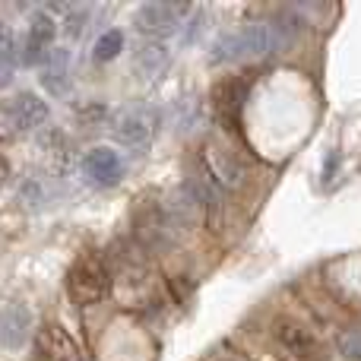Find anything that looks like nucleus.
<instances>
[{
    "instance_id": "1",
    "label": "nucleus",
    "mask_w": 361,
    "mask_h": 361,
    "mask_svg": "<svg viewBox=\"0 0 361 361\" xmlns=\"http://www.w3.org/2000/svg\"><path fill=\"white\" fill-rule=\"evenodd\" d=\"M292 16L273 19V23H250L235 32H225L209 51V63H241V61H257L273 51H282L292 42L295 29H298L301 16L288 10Z\"/></svg>"
},
{
    "instance_id": "2",
    "label": "nucleus",
    "mask_w": 361,
    "mask_h": 361,
    "mask_svg": "<svg viewBox=\"0 0 361 361\" xmlns=\"http://www.w3.org/2000/svg\"><path fill=\"white\" fill-rule=\"evenodd\" d=\"M63 286H67V298L76 307L102 305L114 288V276L108 269L105 254H99V250H80L73 257V263L67 267Z\"/></svg>"
},
{
    "instance_id": "3",
    "label": "nucleus",
    "mask_w": 361,
    "mask_h": 361,
    "mask_svg": "<svg viewBox=\"0 0 361 361\" xmlns=\"http://www.w3.org/2000/svg\"><path fill=\"white\" fill-rule=\"evenodd\" d=\"M130 222H133L130 235L137 238L149 254L175 247L180 231H184V225L178 222L171 203H162V200H156V197H140L137 203H133Z\"/></svg>"
},
{
    "instance_id": "4",
    "label": "nucleus",
    "mask_w": 361,
    "mask_h": 361,
    "mask_svg": "<svg viewBox=\"0 0 361 361\" xmlns=\"http://www.w3.org/2000/svg\"><path fill=\"white\" fill-rule=\"evenodd\" d=\"M159 124H162V114L159 108L152 105H130L114 118V127H111V137L114 143H121L124 149H146V146L156 140L159 133Z\"/></svg>"
},
{
    "instance_id": "5",
    "label": "nucleus",
    "mask_w": 361,
    "mask_h": 361,
    "mask_svg": "<svg viewBox=\"0 0 361 361\" xmlns=\"http://www.w3.org/2000/svg\"><path fill=\"white\" fill-rule=\"evenodd\" d=\"M105 260H108V269H111L114 279L127 282V286L146 282V276H149V269H152V254L133 235L114 238L105 250Z\"/></svg>"
},
{
    "instance_id": "6",
    "label": "nucleus",
    "mask_w": 361,
    "mask_h": 361,
    "mask_svg": "<svg viewBox=\"0 0 361 361\" xmlns=\"http://www.w3.org/2000/svg\"><path fill=\"white\" fill-rule=\"evenodd\" d=\"M273 345L286 361H317L320 358V339L314 336V330L307 324L295 317H276L269 326Z\"/></svg>"
},
{
    "instance_id": "7",
    "label": "nucleus",
    "mask_w": 361,
    "mask_h": 361,
    "mask_svg": "<svg viewBox=\"0 0 361 361\" xmlns=\"http://www.w3.org/2000/svg\"><path fill=\"white\" fill-rule=\"evenodd\" d=\"M187 13H190V4H143L133 13V29L149 42L162 44L184 25Z\"/></svg>"
},
{
    "instance_id": "8",
    "label": "nucleus",
    "mask_w": 361,
    "mask_h": 361,
    "mask_svg": "<svg viewBox=\"0 0 361 361\" xmlns=\"http://www.w3.org/2000/svg\"><path fill=\"white\" fill-rule=\"evenodd\" d=\"M247 92H250L247 76H225V80L216 82V89H212V108H216L225 130H235V124L241 121Z\"/></svg>"
},
{
    "instance_id": "9",
    "label": "nucleus",
    "mask_w": 361,
    "mask_h": 361,
    "mask_svg": "<svg viewBox=\"0 0 361 361\" xmlns=\"http://www.w3.org/2000/svg\"><path fill=\"white\" fill-rule=\"evenodd\" d=\"M35 336V317H32V307L23 301H10V305L0 311V345L6 352H19L29 345V339Z\"/></svg>"
},
{
    "instance_id": "10",
    "label": "nucleus",
    "mask_w": 361,
    "mask_h": 361,
    "mask_svg": "<svg viewBox=\"0 0 361 361\" xmlns=\"http://www.w3.org/2000/svg\"><path fill=\"white\" fill-rule=\"evenodd\" d=\"M38 361H82L76 339L61 324H42L35 333Z\"/></svg>"
},
{
    "instance_id": "11",
    "label": "nucleus",
    "mask_w": 361,
    "mask_h": 361,
    "mask_svg": "<svg viewBox=\"0 0 361 361\" xmlns=\"http://www.w3.org/2000/svg\"><path fill=\"white\" fill-rule=\"evenodd\" d=\"M54 38H57V23L51 19V13H35L25 32V48H23V61L25 63H44L48 67V57L54 51Z\"/></svg>"
},
{
    "instance_id": "12",
    "label": "nucleus",
    "mask_w": 361,
    "mask_h": 361,
    "mask_svg": "<svg viewBox=\"0 0 361 361\" xmlns=\"http://www.w3.org/2000/svg\"><path fill=\"white\" fill-rule=\"evenodd\" d=\"M82 175L95 187H114L124 178V162H121V156L114 149L95 146V149H89L86 159H82Z\"/></svg>"
},
{
    "instance_id": "13",
    "label": "nucleus",
    "mask_w": 361,
    "mask_h": 361,
    "mask_svg": "<svg viewBox=\"0 0 361 361\" xmlns=\"http://www.w3.org/2000/svg\"><path fill=\"white\" fill-rule=\"evenodd\" d=\"M6 102H10L13 118H16L23 137H25V133H42L44 127H51L48 124V121H51L48 102H44L42 95H35V92H16L13 99H6Z\"/></svg>"
},
{
    "instance_id": "14",
    "label": "nucleus",
    "mask_w": 361,
    "mask_h": 361,
    "mask_svg": "<svg viewBox=\"0 0 361 361\" xmlns=\"http://www.w3.org/2000/svg\"><path fill=\"white\" fill-rule=\"evenodd\" d=\"M200 165L206 169V175L216 180L219 187H241L244 169L228 149H216V146H206V152L200 156Z\"/></svg>"
},
{
    "instance_id": "15",
    "label": "nucleus",
    "mask_w": 361,
    "mask_h": 361,
    "mask_svg": "<svg viewBox=\"0 0 361 361\" xmlns=\"http://www.w3.org/2000/svg\"><path fill=\"white\" fill-rule=\"evenodd\" d=\"M121 51H124V32H121V29H108V32H102V35L95 38V44H92V61L108 63V61H114Z\"/></svg>"
},
{
    "instance_id": "16",
    "label": "nucleus",
    "mask_w": 361,
    "mask_h": 361,
    "mask_svg": "<svg viewBox=\"0 0 361 361\" xmlns=\"http://www.w3.org/2000/svg\"><path fill=\"white\" fill-rule=\"evenodd\" d=\"M38 80H42L44 92H51L54 99H67V95L73 92V82H70V76H67V67H48L38 73Z\"/></svg>"
},
{
    "instance_id": "17",
    "label": "nucleus",
    "mask_w": 361,
    "mask_h": 361,
    "mask_svg": "<svg viewBox=\"0 0 361 361\" xmlns=\"http://www.w3.org/2000/svg\"><path fill=\"white\" fill-rule=\"evenodd\" d=\"M38 146L44 149V156L57 159V162H67L70 159V143H67V137H63V130H57V127H44V130L38 133Z\"/></svg>"
},
{
    "instance_id": "18",
    "label": "nucleus",
    "mask_w": 361,
    "mask_h": 361,
    "mask_svg": "<svg viewBox=\"0 0 361 361\" xmlns=\"http://www.w3.org/2000/svg\"><path fill=\"white\" fill-rule=\"evenodd\" d=\"M137 67L143 70V76H152L159 67L165 63V48L159 42H149V44H140V51H137Z\"/></svg>"
},
{
    "instance_id": "19",
    "label": "nucleus",
    "mask_w": 361,
    "mask_h": 361,
    "mask_svg": "<svg viewBox=\"0 0 361 361\" xmlns=\"http://www.w3.org/2000/svg\"><path fill=\"white\" fill-rule=\"evenodd\" d=\"M336 352L343 361H361V330H345L336 339Z\"/></svg>"
},
{
    "instance_id": "20",
    "label": "nucleus",
    "mask_w": 361,
    "mask_h": 361,
    "mask_svg": "<svg viewBox=\"0 0 361 361\" xmlns=\"http://www.w3.org/2000/svg\"><path fill=\"white\" fill-rule=\"evenodd\" d=\"M19 137H23V130H19L16 118H13L10 102H0V143H13Z\"/></svg>"
},
{
    "instance_id": "21",
    "label": "nucleus",
    "mask_w": 361,
    "mask_h": 361,
    "mask_svg": "<svg viewBox=\"0 0 361 361\" xmlns=\"http://www.w3.org/2000/svg\"><path fill=\"white\" fill-rule=\"evenodd\" d=\"M19 193H23V200H29L32 206H42L44 200H48V190H44V184H42V180H35V178L23 180V187H19Z\"/></svg>"
},
{
    "instance_id": "22",
    "label": "nucleus",
    "mask_w": 361,
    "mask_h": 361,
    "mask_svg": "<svg viewBox=\"0 0 361 361\" xmlns=\"http://www.w3.org/2000/svg\"><path fill=\"white\" fill-rule=\"evenodd\" d=\"M16 76V54L10 48H0V89H6Z\"/></svg>"
},
{
    "instance_id": "23",
    "label": "nucleus",
    "mask_w": 361,
    "mask_h": 361,
    "mask_svg": "<svg viewBox=\"0 0 361 361\" xmlns=\"http://www.w3.org/2000/svg\"><path fill=\"white\" fill-rule=\"evenodd\" d=\"M10 178H13V169H10V162H6V159L0 156V187H4V184H10Z\"/></svg>"
},
{
    "instance_id": "24",
    "label": "nucleus",
    "mask_w": 361,
    "mask_h": 361,
    "mask_svg": "<svg viewBox=\"0 0 361 361\" xmlns=\"http://www.w3.org/2000/svg\"><path fill=\"white\" fill-rule=\"evenodd\" d=\"M336 162H339V156H336V152H330V162H326V169H324V178L326 180H330L333 171H336Z\"/></svg>"
},
{
    "instance_id": "25",
    "label": "nucleus",
    "mask_w": 361,
    "mask_h": 361,
    "mask_svg": "<svg viewBox=\"0 0 361 361\" xmlns=\"http://www.w3.org/2000/svg\"><path fill=\"white\" fill-rule=\"evenodd\" d=\"M203 361H241V358H235V355H228V352H212V355H206Z\"/></svg>"
}]
</instances>
